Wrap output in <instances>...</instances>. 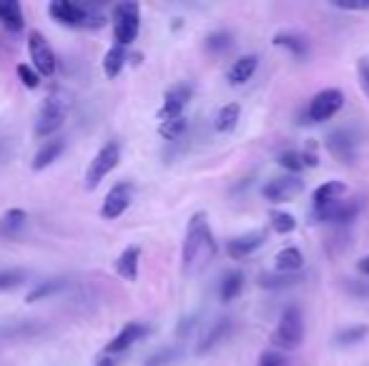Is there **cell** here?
<instances>
[{
  "mask_svg": "<svg viewBox=\"0 0 369 366\" xmlns=\"http://www.w3.org/2000/svg\"><path fill=\"white\" fill-rule=\"evenodd\" d=\"M216 256V241L211 234L209 216L203 211L193 213L186 228V239H183V251H181V266L186 276H196L206 266L214 261Z\"/></svg>",
  "mask_w": 369,
  "mask_h": 366,
  "instance_id": "cell-1",
  "label": "cell"
},
{
  "mask_svg": "<svg viewBox=\"0 0 369 366\" xmlns=\"http://www.w3.org/2000/svg\"><path fill=\"white\" fill-rule=\"evenodd\" d=\"M141 28V6L129 0V3H118L113 8V38L118 45H131L139 36Z\"/></svg>",
  "mask_w": 369,
  "mask_h": 366,
  "instance_id": "cell-2",
  "label": "cell"
},
{
  "mask_svg": "<svg viewBox=\"0 0 369 366\" xmlns=\"http://www.w3.org/2000/svg\"><path fill=\"white\" fill-rule=\"evenodd\" d=\"M304 339V318H301L299 306H287L282 311V318H279V326L272 336V344L279 346V349H296Z\"/></svg>",
  "mask_w": 369,
  "mask_h": 366,
  "instance_id": "cell-3",
  "label": "cell"
},
{
  "mask_svg": "<svg viewBox=\"0 0 369 366\" xmlns=\"http://www.w3.org/2000/svg\"><path fill=\"white\" fill-rule=\"evenodd\" d=\"M48 13L53 21L68 28H98L103 26V16H91L86 6L80 3H70V0H53L48 6Z\"/></svg>",
  "mask_w": 369,
  "mask_h": 366,
  "instance_id": "cell-4",
  "label": "cell"
},
{
  "mask_svg": "<svg viewBox=\"0 0 369 366\" xmlns=\"http://www.w3.org/2000/svg\"><path fill=\"white\" fill-rule=\"evenodd\" d=\"M118 163H121V144H118V141H108V144L93 156L91 163H88V171H86L88 191H96V188L101 186V181L106 178Z\"/></svg>",
  "mask_w": 369,
  "mask_h": 366,
  "instance_id": "cell-5",
  "label": "cell"
},
{
  "mask_svg": "<svg viewBox=\"0 0 369 366\" xmlns=\"http://www.w3.org/2000/svg\"><path fill=\"white\" fill-rule=\"evenodd\" d=\"M344 106V96L342 90L337 88H324L319 90L314 98L309 101V108H306V123H324L332 116H337Z\"/></svg>",
  "mask_w": 369,
  "mask_h": 366,
  "instance_id": "cell-6",
  "label": "cell"
},
{
  "mask_svg": "<svg viewBox=\"0 0 369 366\" xmlns=\"http://www.w3.org/2000/svg\"><path fill=\"white\" fill-rule=\"evenodd\" d=\"M28 53H31L33 68L43 75V78H50V75L55 73V53L53 48H50L48 38L41 31H33L31 36H28Z\"/></svg>",
  "mask_w": 369,
  "mask_h": 366,
  "instance_id": "cell-7",
  "label": "cell"
},
{
  "mask_svg": "<svg viewBox=\"0 0 369 366\" xmlns=\"http://www.w3.org/2000/svg\"><path fill=\"white\" fill-rule=\"evenodd\" d=\"M65 121V103L60 98L48 96L41 106V113H38L36 121V136L38 139H46V136H53Z\"/></svg>",
  "mask_w": 369,
  "mask_h": 366,
  "instance_id": "cell-8",
  "label": "cell"
},
{
  "mask_svg": "<svg viewBox=\"0 0 369 366\" xmlns=\"http://www.w3.org/2000/svg\"><path fill=\"white\" fill-rule=\"evenodd\" d=\"M191 96H193L191 85H186V83L171 85V88L166 90V96H164V106L159 108V121L166 123V121L183 118V111H186Z\"/></svg>",
  "mask_w": 369,
  "mask_h": 366,
  "instance_id": "cell-9",
  "label": "cell"
},
{
  "mask_svg": "<svg viewBox=\"0 0 369 366\" xmlns=\"http://www.w3.org/2000/svg\"><path fill=\"white\" fill-rule=\"evenodd\" d=\"M362 211V203L359 198H352V201H334L326 203L321 208H314V218L324 223H337V226H349L354 218Z\"/></svg>",
  "mask_w": 369,
  "mask_h": 366,
  "instance_id": "cell-10",
  "label": "cell"
},
{
  "mask_svg": "<svg viewBox=\"0 0 369 366\" xmlns=\"http://www.w3.org/2000/svg\"><path fill=\"white\" fill-rule=\"evenodd\" d=\"M357 133L349 131V128H337V131L326 136V151L337 161H342V163H354L357 161Z\"/></svg>",
  "mask_w": 369,
  "mask_h": 366,
  "instance_id": "cell-11",
  "label": "cell"
},
{
  "mask_svg": "<svg viewBox=\"0 0 369 366\" xmlns=\"http://www.w3.org/2000/svg\"><path fill=\"white\" fill-rule=\"evenodd\" d=\"M131 201H134V186H131L129 181H123V183H116L111 191L106 193L103 198V206H101V216L103 218H111L116 221L118 216L129 211Z\"/></svg>",
  "mask_w": 369,
  "mask_h": 366,
  "instance_id": "cell-12",
  "label": "cell"
},
{
  "mask_svg": "<svg viewBox=\"0 0 369 366\" xmlns=\"http://www.w3.org/2000/svg\"><path fill=\"white\" fill-rule=\"evenodd\" d=\"M304 191V181L299 176H279V178H272L267 186L262 188L264 198L272 203H282V201H292L294 196Z\"/></svg>",
  "mask_w": 369,
  "mask_h": 366,
  "instance_id": "cell-13",
  "label": "cell"
},
{
  "mask_svg": "<svg viewBox=\"0 0 369 366\" xmlns=\"http://www.w3.org/2000/svg\"><path fill=\"white\" fill-rule=\"evenodd\" d=\"M146 334H149V326L141 324V321H131V324H126L111 341H108L103 351H106V354H113V356H121L123 351H129L131 346H134L136 341L144 339Z\"/></svg>",
  "mask_w": 369,
  "mask_h": 366,
  "instance_id": "cell-14",
  "label": "cell"
},
{
  "mask_svg": "<svg viewBox=\"0 0 369 366\" xmlns=\"http://www.w3.org/2000/svg\"><path fill=\"white\" fill-rule=\"evenodd\" d=\"M264 244H267V231H249V234L231 239L226 244V254L231 259H246V256H252L254 251L262 249Z\"/></svg>",
  "mask_w": 369,
  "mask_h": 366,
  "instance_id": "cell-15",
  "label": "cell"
},
{
  "mask_svg": "<svg viewBox=\"0 0 369 366\" xmlns=\"http://www.w3.org/2000/svg\"><path fill=\"white\" fill-rule=\"evenodd\" d=\"M231 329H234V321L231 318H216L214 326H211L206 334H203V339L198 341L196 346V354L203 356V354H209L214 346H219L221 341H226V336L231 334Z\"/></svg>",
  "mask_w": 369,
  "mask_h": 366,
  "instance_id": "cell-16",
  "label": "cell"
},
{
  "mask_svg": "<svg viewBox=\"0 0 369 366\" xmlns=\"http://www.w3.org/2000/svg\"><path fill=\"white\" fill-rule=\"evenodd\" d=\"M139 261H141L139 246H126L121 251V256L116 259V274L123 281H136L139 279Z\"/></svg>",
  "mask_w": 369,
  "mask_h": 366,
  "instance_id": "cell-17",
  "label": "cell"
},
{
  "mask_svg": "<svg viewBox=\"0 0 369 366\" xmlns=\"http://www.w3.org/2000/svg\"><path fill=\"white\" fill-rule=\"evenodd\" d=\"M0 26L11 33L23 31L26 16H23V6L18 0H0Z\"/></svg>",
  "mask_w": 369,
  "mask_h": 366,
  "instance_id": "cell-18",
  "label": "cell"
},
{
  "mask_svg": "<svg viewBox=\"0 0 369 366\" xmlns=\"http://www.w3.org/2000/svg\"><path fill=\"white\" fill-rule=\"evenodd\" d=\"M65 151V141L63 139H53V141H46L41 149H38V154L33 156V171H43L48 168L50 163H55V161L63 156Z\"/></svg>",
  "mask_w": 369,
  "mask_h": 366,
  "instance_id": "cell-19",
  "label": "cell"
},
{
  "mask_svg": "<svg viewBox=\"0 0 369 366\" xmlns=\"http://www.w3.org/2000/svg\"><path fill=\"white\" fill-rule=\"evenodd\" d=\"M257 65H259V58L257 55H241L239 60H234V65L229 68L226 73V80L231 85H244L246 80H252V75L257 73Z\"/></svg>",
  "mask_w": 369,
  "mask_h": 366,
  "instance_id": "cell-20",
  "label": "cell"
},
{
  "mask_svg": "<svg viewBox=\"0 0 369 366\" xmlns=\"http://www.w3.org/2000/svg\"><path fill=\"white\" fill-rule=\"evenodd\" d=\"M342 196H347V183H342V181H326V183H321L314 191L311 201H314V208H321L326 203L342 201Z\"/></svg>",
  "mask_w": 369,
  "mask_h": 366,
  "instance_id": "cell-21",
  "label": "cell"
},
{
  "mask_svg": "<svg viewBox=\"0 0 369 366\" xmlns=\"http://www.w3.org/2000/svg\"><path fill=\"white\" fill-rule=\"evenodd\" d=\"M272 43L279 45V48H287L292 55H296V58L309 55V41H306L304 36H299V33H277Z\"/></svg>",
  "mask_w": 369,
  "mask_h": 366,
  "instance_id": "cell-22",
  "label": "cell"
},
{
  "mask_svg": "<svg viewBox=\"0 0 369 366\" xmlns=\"http://www.w3.org/2000/svg\"><path fill=\"white\" fill-rule=\"evenodd\" d=\"M274 261H277L279 274H296V271L304 266V254H301L299 249H294V246H289V249L279 251Z\"/></svg>",
  "mask_w": 369,
  "mask_h": 366,
  "instance_id": "cell-23",
  "label": "cell"
},
{
  "mask_svg": "<svg viewBox=\"0 0 369 366\" xmlns=\"http://www.w3.org/2000/svg\"><path fill=\"white\" fill-rule=\"evenodd\" d=\"M239 118H241V108L239 103H226L219 113H216V121H214V128L219 133H231L236 126H239Z\"/></svg>",
  "mask_w": 369,
  "mask_h": 366,
  "instance_id": "cell-24",
  "label": "cell"
},
{
  "mask_svg": "<svg viewBox=\"0 0 369 366\" xmlns=\"http://www.w3.org/2000/svg\"><path fill=\"white\" fill-rule=\"evenodd\" d=\"M123 65H126V48L113 43L111 48H108L106 58H103V73H106V78H116L123 70Z\"/></svg>",
  "mask_w": 369,
  "mask_h": 366,
  "instance_id": "cell-25",
  "label": "cell"
},
{
  "mask_svg": "<svg viewBox=\"0 0 369 366\" xmlns=\"http://www.w3.org/2000/svg\"><path fill=\"white\" fill-rule=\"evenodd\" d=\"M241 289H244V274H241V271H231V274H226V279L221 281V289H219L221 301L224 303L234 301V298L241 294Z\"/></svg>",
  "mask_w": 369,
  "mask_h": 366,
  "instance_id": "cell-26",
  "label": "cell"
},
{
  "mask_svg": "<svg viewBox=\"0 0 369 366\" xmlns=\"http://www.w3.org/2000/svg\"><path fill=\"white\" fill-rule=\"evenodd\" d=\"M63 286H65L63 279H48V281H41L36 289L28 291L26 303H36V301H41V298H46V296H53V294H58Z\"/></svg>",
  "mask_w": 369,
  "mask_h": 366,
  "instance_id": "cell-27",
  "label": "cell"
},
{
  "mask_svg": "<svg viewBox=\"0 0 369 366\" xmlns=\"http://www.w3.org/2000/svg\"><path fill=\"white\" fill-rule=\"evenodd\" d=\"M299 281H304V276L299 274H267V276L259 279V286L264 289H287V286H296Z\"/></svg>",
  "mask_w": 369,
  "mask_h": 366,
  "instance_id": "cell-28",
  "label": "cell"
},
{
  "mask_svg": "<svg viewBox=\"0 0 369 366\" xmlns=\"http://www.w3.org/2000/svg\"><path fill=\"white\" fill-rule=\"evenodd\" d=\"M367 336H369V326L357 324V326H347V329H339L337 334H334V341L347 346V344H359V341H364Z\"/></svg>",
  "mask_w": 369,
  "mask_h": 366,
  "instance_id": "cell-29",
  "label": "cell"
},
{
  "mask_svg": "<svg viewBox=\"0 0 369 366\" xmlns=\"http://www.w3.org/2000/svg\"><path fill=\"white\" fill-rule=\"evenodd\" d=\"M269 223H272L274 231L282 234V236L292 234V231L296 228V218L292 216V213H287V211H272L269 213Z\"/></svg>",
  "mask_w": 369,
  "mask_h": 366,
  "instance_id": "cell-30",
  "label": "cell"
},
{
  "mask_svg": "<svg viewBox=\"0 0 369 366\" xmlns=\"http://www.w3.org/2000/svg\"><path fill=\"white\" fill-rule=\"evenodd\" d=\"M279 166H282L284 171H289L292 176L301 173V171L306 168L304 154H299V151H284V154L279 156Z\"/></svg>",
  "mask_w": 369,
  "mask_h": 366,
  "instance_id": "cell-31",
  "label": "cell"
},
{
  "mask_svg": "<svg viewBox=\"0 0 369 366\" xmlns=\"http://www.w3.org/2000/svg\"><path fill=\"white\" fill-rule=\"evenodd\" d=\"M186 128H188L186 118H176V121L161 123L159 133H161V139H166V141H181V136L186 133Z\"/></svg>",
  "mask_w": 369,
  "mask_h": 366,
  "instance_id": "cell-32",
  "label": "cell"
},
{
  "mask_svg": "<svg viewBox=\"0 0 369 366\" xmlns=\"http://www.w3.org/2000/svg\"><path fill=\"white\" fill-rule=\"evenodd\" d=\"M229 48H231V33L216 31L206 38V50H209V53H224V50Z\"/></svg>",
  "mask_w": 369,
  "mask_h": 366,
  "instance_id": "cell-33",
  "label": "cell"
},
{
  "mask_svg": "<svg viewBox=\"0 0 369 366\" xmlns=\"http://www.w3.org/2000/svg\"><path fill=\"white\" fill-rule=\"evenodd\" d=\"M23 281H26V271H23V269L0 271V291H11V289H18Z\"/></svg>",
  "mask_w": 369,
  "mask_h": 366,
  "instance_id": "cell-34",
  "label": "cell"
},
{
  "mask_svg": "<svg viewBox=\"0 0 369 366\" xmlns=\"http://www.w3.org/2000/svg\"><path fill=\"white\" fill-rule=\"evenodd\" d=\"M176 359H178V349L169 346V349H161L159 354L149 356V361H146L144 366H169V364H173Z\"/></svg>",
  "mask_w": 369,
  "mask_h": 366,
  "instance_id": "cell-35",
  "label": "cell"
},
{
  "mask_svg": "<svg viewBox=\"0 0 369 366\" xmlns=\"http://www.w3.org/2000/svg\"><path fill=\"white\" fill-rule=\"evenodd\" d=\"M18 78L23 80V85H26V88H38V85H41V73H38L36 68H33V65H26V63H21L18 65Z\"/></svg>",
  "mask_w": 369,
  "mask_h": 366,
  "instance_id": "cell-36",
  "label": "cell"
},
{
  "mask_svg": "<svg viewBox=\"0 0 369 366\" xmlns=\"http://www.w3.org/2000/svg\"><path fill=\"white\" fill-rule=\"evenodd\" d=\"M26 221H28V216H26V211H21V208H11V211H6V216H3V226H6L8 231L23 226Z\"/></svg>",
  "mask_w": 369,
  "mask_h": 366,
  "instance_id": "cell-37",
  "label": "cell"
},
{
  "mask_svg": "<svg viewBox=\"0 0 369 366\" xmlns=\"http://www.w3.org/2000/svg\"><path fill=\"white\" fill-rule=\"evenodd\" d=\"M332 6L339 11H369V0H332Z\"/></svg>",
  "mask_w": 369,
  "mask_h": 366,
  "instance_id": "cell-38",
  "label": "cell"
},
{
  "mask_svg": "<svg viewBox=\"0 0 369 366\" xmlns=\"http://www.w3.org/2000/svg\"><path fill=\"white\" fill-rule=\"evenodd\" d=\"M259 366H287V356L279 351H264L259 356Z\"/></svg>",
  "mask_w": 369,
  "mask_h": 366,
  "instance_id": "cell-39",
  "label": "cell"
},
{
  "mask_svg": "<svg viewBox=\"0 0 369 366\" xmlns=\"http://www.w3.org/2000/svg\"><path fill=\"white\" fill-rule=\"evenodd\" d=\"M357 75H359V85H362V90L369 98V58L357 60Z\"/></svg>",
  "mask_w": 369,
  "mask_h": 366,
  "instance_id": "cell-40",
  "label": "cell"
},
{
  "mask_svg": "<svg viewBox=\"0 0 369 366\" xmlns=\"http://www.w3.org/2000/svg\"><path fill=\"white\" fill-rule=\"evenodd\" d=\"M96 366H118V356L106 354V351H103V354L96 359Z\"/></svg>",
  "mask_w": 369,
  "mask_h": 366,
  "instance_id": "cell-41",
  "label": "cell"
},
{
  "mask_svg": "<svg viewBox=\"0 0 369 366\" xmlns=\"http://www.w3.org/2000/svg\"><path fill=\"white\" fill-rule=\"evenodd\" d=\"M193 321H196V318H193V316L183 318V321H181V326H178V336L188 334V331H191V329H193Z\"/></svg>",
  "mask_w": 369,
  "mask_h": 366,
  "instance_id": "cell-42",
  "label": "cell"
},
{
  "mask_svg": "<svg viewBox=\"0 0 369 366\" xmlns=\"http://www.w3.org/2000/svg\"><path fill=\"white\" fill-rule=\"evenodd\" d=\"M357 269L359 274H364V276H369V256H364V259L357 261Z\"/></svg>",
  "mask_w": 369,
  "mask_h": 366,
  "instance_id": "cell-43",
  "label": "cell"
}]
</instances>
